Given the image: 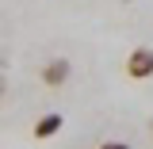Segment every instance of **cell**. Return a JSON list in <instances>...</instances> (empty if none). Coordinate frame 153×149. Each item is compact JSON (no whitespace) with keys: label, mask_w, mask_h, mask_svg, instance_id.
I'll return each mask as SVG.
<instances>
[{"label":"cell","mask_w":153,"mask_h":149,"mask_svg":"<svg viewBox=\"0 0 153 149\" xmlns=\"http://www.w3.org/2000/svg\"><path fill=\"white\" fill-rule=\"evenodd\" d=\"M126 69H130V76H149L153 73V50H134Z\"/></svg>","instance_id":"obj_1"},{"label":"cell","mask_w":153,"mask_h":149,"mask_svg":"<svg viewBox=\"0 0 153 149\" xmlns=\"http://www.w3.org/2000/svg\"><path fill=\"white\" fill-rule=\"evenodd\" d=\"M65 76H69V61H54V65H46V73H42V80L57 88V84H61Z\"/></svg>","instance_id":"obj_2"},{"label":"cell","mask_w":153,"mask_h":149,"mask_svg":"<svg viewBox=\"0 0 153 149\" xmlns=\"http://www.w3.org/2000/svg\"><path fill=\"white\" fill-rule=\"evenodd\" d=\"M61 130V115H50V119H42L35 126V138H50V134H57Z\"/></svg>","instance_id":"obj_3"},{"label":"cell","mask_w":153,"mask_h":149,"mask_svg":"<svg viewBox=\"0 0 153 149\" xmlns=\"http://www.w3.org/2000/svg\"><path fill=\"white\" fill-rule=\"evenodd\" d=\"M100 149H130V145H123V142H107V145H100Z\"/></svg>","instance_id":"obj_4"},{"label":"cell","mask_w":153,"mask_h":149,"mask_svg":"<svg viewBox=\"0 0 153 149\" xmlns=\"http://www.w3.org/2000/svg\"><path fill=\"white\" fill-rule=\"evenodd\" d=\"M0 92H4V80H0Z\"/></svg>","instance_id":"obj_5"}]
</instances>
